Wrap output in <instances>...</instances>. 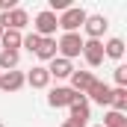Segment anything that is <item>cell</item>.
Wrapping results in <instances>:
<instances>
[{
	"instance_id": "1",
	"label": "cell",
	"mask_w": 127,
	"mask_h": 127,
	"mask_svg": "<svg viewBox=\"0 0 127 127\" xmlns=\"http://www.w3.org/2000/svg\"><path fill=\"white\" fill-rule=\"evenodd\" d=\"M56 53L62 56V59H74V56H80L83 53V38H80V32H62V38L56 41Z\"/></svg>"
},
{
	"instance_id": "2",
	"label": "cell",
	"mask_w": 127,
	"mask_h": 127,
	"mask_svg": "<svg viewBox=\"0 0 127 127\" xmlns=\"http://www.w3.org/2000/svg\"><path fill=\"white\" fill-rule=\"evenodd\" d=\"M86 18H89V12H86L83 6H71V9H65L62 15H56V21H59V27H62L65 32H77L86 24Z\"/></svg>"
},
{
	"instance_id": "3",
	"label": "cell",
	"mask_w": 127,
	"mask_h": 127,
	"mask_svg": "<svg viewBox=\"0 0 127 127\" xmlns=\"http://www.w3.org/2000/svg\"><path fill=\"white\" fill-rule=\"evenodd\" d=\"M56 27H59L56 15H53V12H47V9H41V12L35 15V24H32V32H35L38 38H56Z\"/></svg>"
},
{
	"instance_id": "4",
	"label": "cell",
	"mask_w": 127,
	"mask_h": 127,
	"mask_svg": "<svg viewBox=\"0 0 127 127\" xmlns=\"http://www.w3.org/2000/svg\"><path fill=\"white\" fill-rule=\"evenodd\" d=\"M27 24H30V15H27L24 9H18V6H15L12 12L0 15V27H3V30H18V32H21Z\"/></svg>"
},
{
	"instance_id": "5",
	"label": "cell",
	"mask_w": 127,
	"mask_h": 127,
	"mask_svg": "<svg viewBox=\"0 0 127 127\" xmlns=\"http://www.w3.org/2000/svg\"><path fill=\"white\" fill-rule=\"evenodd\" d=\"M83 56H86L89 68H97L103 62V41L100 38H86L83 41Z\"/></svg>"
},
{
	"instance_id": "6",
	"label": "cell",
	"mask_w": 127,
	"mask_h": 127,
	"mask_svg": "<svg viewBox=\"0 0 127 127\" xmlns=\"http://www.w3.org/2000/svg\"><path fill=\"white\" fill-rule=\"evenodd\" d=\"M109 97H112V89L106 83H100V80H95L89 86V92H86V100H92L97 106H109Z\"/></svg>"
},
{
	"instance_id": "7",
	"label": "cell",
	"mask_w": 127,
	"mask_h": 127,
	"mask_svg": "<svg viewBox=\"0 0 127 127\" xmlns=\"http://www.w3.org/2000/svg\"><path fill=\"white\" fill-rule=\"evenodd\" d=\"M68 80H71V86H68L71 92H77V95H86V92H89V86L95 83V74H92V71H74Z\"/></svg>"
},
{
	"instance_id": "8",
	"label": "cell",
	"mask_w": 127,
	"mask_h": 127,
	"mask_svg": "<svg viewBox=\"0 0 127 127\" xmlns=\"http://www.w3.org/2000/svg\"><path fill=\"white\" fill-rule=\"evenodd\" d=\"M77 97V92H71L68 86H56V89H50V95H47V103L50 106H71V100Z\"/></svg>"
},
{
	"instance_id": "9",
	"label": "cell",
	"mask_w": 127,
	"mask_h": 127,
	"mask_svg": "<svg viewBox=\"0 0 127 127\" xmlns=\"http://www.w3.org/2000/svg\"><path fill=\"white\" fill-rule=\"evenodd\" d=\"M106 27H109V21H106L103 15H89L86 24H83V30H86L89 38H100V35L106 32Z\"/></svg>"
},
{
	"instance_id": "10",
	"label": "cell",
	"mask_w": 127,
	"mask_h": 127,
	"mask_svg": "<svg viewBox=\"0 0 127 127\" xmlns=\"http://www.w3.org/2000/svg\"><path fill=\"white\" fill-rule=\"evenodd\" d=\"M71 115L68 118H74V121H80V124H86L89 121V100H86V95H77L74 100H71Z\"/></svg>"
},
{
	"instance_id": "11",
	"label": "cell",
	"mask_w": 127,
	"mask_h": 127,
	"mask_svg": "<svg viewBox=\"0 0 127 127\" xmlns=\"http://www.w3.org/2000/svg\"><path fill=\"white\" fill-rule=\"evenodd\" d=\"M24 80L30 83L32 89H47V86H50V74H47V68H44V65H35Z\"/></svg>"
},
{
	"instance_id": "12",
	"label": "cell",
	"mask_w": 127,
	"mask_h": 127,
	"mask_svg": "<svg viewBox=\"0 0 127 127\" xmlns=\"http://www.w3.org/2000/svg\"><path fill=\"white\" fill-rule=\"evenodd\" d=\"M24 83H27V80H24L21 71H6V74H0V89H3V92H18Z\"/></svg>"
},
{
	"instance_id": "13",
	"label": "cell",
	"mask_w": 127,
	"mask_h": 127,
	"mask_svg": "<svg viewBox=\"0 0 127 127\" xmlns=\"http://www.w3.org/2000/svg\"><path fill=\"white\" fill-rule=\"evenodd\" d=\"M47 74L56 77V80H62V77H71L74 74V65L68 62V59H62V56H56V59H50V65H47Z\"/></svg>"
},
{
	"instance_id": "14",
	"label": "cell",
	"mask_w": 127,
	"mask_h": 127,
	"mask_svg": "<svg viewBox=\"0 0 127 127\" xmlns=\"http://www.w3.org/2000/svg\"><path fill=\"white\" fill-rule=\"evenodd\" d=\"M35 56H38L41 62H50V59H56V38H41V41H38V50H35Z\"/></svg>"
},
{
	"instance_id": "15",
	"label": "cell",
	"mask_w": 127,
	"mask_h": 127,
	"mask_svg": "<svg viewBox=\"0 0 127 127\" xmlns=\"http://www.w3.org/2000/svg\"><path fill=\"white\" fill-rule=\"evenodd\" d=\"M18 62H21V53H18V50H0V74L15 71Z\"/></svg>"
},
{
	"instance_id": "16",
	"label": "cell",
	"mask_w": 127,
	"mask_h": 127,
	"mask_svg": "<svg viewBox=\"0 0 127 127\" xmlns=\"http://www.w3.org/2000/svg\"><path fill=\"white\" fill-rule=\"evenodd\" d=\"M21 32L18 30H3V38H0V44H3V50H18L21 47Z\"/></svg>"
},
{
	"instance_id": "17",
	"label": "cell",
	"mask_w": 127,
	"mask_h": 127,
	"mask_svg": "<svg viewBox=\"0 0 127 127\" xmlns=\"http://www.w3.org/2000/svg\"><path fill=\"white\" fill-rule=\"evenodd\" d=\"M103 56H109V59H121V56H124V41H121V38H109V41L103 44Z\"/></svg>"
},
{
	"instance_id": "18",
	"label": "cell",
	"mask_w": 127,
	"mask_h": 127,
	"mask_svg": "<svg viewBox=\"0 0 127 127\" xmlns=\"http://www.w3.org/2000/svg\"><path fill=\"white\" fill-rule=\"evenodd\" d=\"M109 106H112L115 112H127V89H112Z\"/></svg>"
},
{
	"instance_id": "19",
	"label": "cell",
	"mask_w": 127,
	"mask_h": 127,
	"mask_svg": "<svg viewBox=\"0 0 127 127\" xmlns=\"http://www.w3.org/2000/svg\"><path fill=\"white\" fill-rule=\"evenodd\" d=\"M100 127H127L124 112H115V109H109V112L103 115V124H100Z\"/></svg>"
},
{
	"instance_id": "20",
	"label": "cell",
	"mask_w": 127,
	"mask_h": 127,
	"mask_svg": "<svg viewBox=\"0 0 127 127\" xmlns=\"http://www.w3.org/2000/svg\"><path fill=\"white\" fill-rule=\"evenodd\" d=\"M38 41H41V38H38L35 32H30V35H24V38H21V47H27L30 53H35V50H38Z\"/></svg>"
},
{
	"instance_id": "21",
	"label": "cell",
	"mask_w": 127,
	"mask_h": 127,
	"mask_svg": "<svg viewBox=\"0 0 127 127\" xmlns=\"http://www.w3.org/2000/svg\"><path fill=\"white\" fill-rule=\"evenodd\" d=\"M115 83H118V89H127V65L115 68Z\"/></svg>"
},
{
	"instance_id": "22",
	"label": "cell",
	"mask_w": 127,
	"mask_h": 127,
	"mask_svg": "<svg viewBox=\"0 0 127 127\" xmlns=\"http://www.w3.org/2000/svg\"><path fill=\"white\" fill-rule=\"evenodd\" d=\"M62 127H86V124H80V121H74V118H65Z\"/></svg>"
},
{
	"instance_id": "23",
	"label": "cell",
	"mask_w": 127,
	"mask_h": 127,
	"mask_svg": "<svg viewBox=\"0 0 127 127\" xmlns=\"http://www.w3.org/2000/svg\"><path fill=\"white\" fill-rule=\"evenodd\" d=\"M0 38H3V27H0Z\"/></svg>"
},
{
	"instance_id": "24",
	"label": "cell",
	"mask_w": 127,
	"mask_h": 127,
	"mask_svg": "<svg viewBox=\"0 0 127 127\" xmlns=\"http://www.w3.org/2000/svg\"><path fill=\"white\" fill-rule=\"evenodd\" d=\"M0 127H3V121H0Z\"/></svg>"
},
{
	"instance_id": "25",
	"label": "cell",
	"mask_w": 127,
	"mask_h": 127,
	"mask_svg": "<svg viewBox=\"0 0 127 127\" xmlns=\"http://www.w3.org/2000/svg\"><path fill=\"white\" fill-rule=\"evenodd\" d=\"M97 127H100V124H97Z\"/></svg>"
}]
</instances>
